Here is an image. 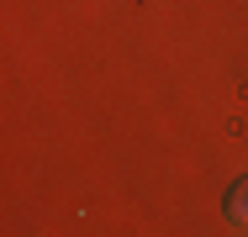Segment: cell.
<instances>
[{
    "instance_id": "cell-1",
    "label": "cell",
    "mask_w": 248,
    "mask_h": 237,
    "mask_svg": "<svg viewBox=\"0 0 248 237\" xmlns=\"http://www.w3.org/2000/svg\"><path fill=\"white\" fill-rule=\"evenodd\" d=\"M222 216H227V227L248 232V179H232V185H227V200H222Z\"/></svg>"
}]
</instances>
